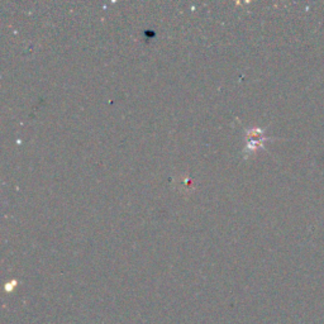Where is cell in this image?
I'll return each mask as SVG.
<instances>
[{"label":"cell","instance_id":"obj_1","mask_svg":"<svg viewBox=\"0 0 324 324\" xmlns=\"http://www.w3.org/2000/svg\"><path fill=\"white\" fill-rule=\"evenodd\" d=\"M263 132L258 128H251L246 132V151H254L257 147H260L262 142H265Z\"/></svg>","mask_w":324,"mask_h":324}]
</instances>
